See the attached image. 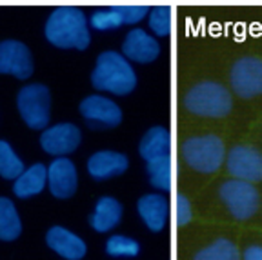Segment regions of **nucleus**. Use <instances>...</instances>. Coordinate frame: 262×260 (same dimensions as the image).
Segmentation results:
<instances>
[{
  "mask_svg": "<svg viewBox=\"0 0 262 260\" xmlns=\"http://www.w3.org/2000/svg\"><path fill=\"white\" fill-rule=\"evenodd\" d=\"M147 26L157 37H168L171 33V8L155 6L147 13Z\"/></svg>",
  "mask_w": 262,
  "mask_h": 260,
  "instance_id": "nucleus-26",
  "label": "nucleus"
},
{
  "mask_svg": "<svg viewBox=\"0 0 262 260\" xmlns=\"http://www.w3.org/2000/svg\"><path fill=\"white\" fill-rule=\"evenodd\" d=\"M46 242L55 253L64 256L66 260H80L88 253L86 242L78 235L62 226H53L46 235Z\"/></svg>",
  "mask_w": 262,
  "mask_h": 260,
  "instance_id": "nucleus-17",
  "label": "nucleus"
},
{
  "mask_svg": "<svg viewBox=\"0 0 262 260\" xmlns=\"http://www.w3.org/2000/svg\"><path fill=\"white\" fill-rule=\"evenodd\" d=\"M137 213L146 228L153 233H160L169 219V204L162 193H147L137 202Z\"/></svg>",
  "mask_w": 262,
  "mask_h": 260,
  "instance_id": "nucleus-16",
  "label": "nucleus"
},
{
  "mask_svg": "<svg viewBox=\"0 0 262 260\" xmlns=\"http://www.w3.org/2000/svg\"><path fill=\"white\" fill-rule=\"evenodd\" d=\"M139 155L144 164L171 157V133L168 127L153 126L142 135L139 144Z\"/></svg>",
  "mask_w": 262,
  "mask_h": 260,
  "instance_id": "nucleus-18",
  "label": "nucleus"
},
{
  "mask_svg": "<svg viewBox=\"0 0 262 260\" xmlns=\"http://www.w3.org/2000/svg\"><path fill=\"white\" fill-rule=\"evenodd\" d=\"M180 155L193 171L211 175L224 164L226 146L217 135H193L182 142Z\"/></svg>",
  "mask_w": 262,
  "mask_h": 260,
  "instance_id": "nucleus-4",
  "label": "nucleus"
},
{
  "mask_svg": "<svg viewBox=\"0 0 262 260\" xmlns=\"http://www.w3.org/2000/svg\"><path fill=\"white\" fill-rule=\"evenodd\" d=\"M146 173H147V180H149V184L155 189L164 193H168L171 189V180H173L171 157H166V159H159L155 162L146 164Z\"/></svg>",
  "mask_w": 262,
  "mask_h": 260,
  "instance_id": "nucleus-23",
  "label": "nucleus"
},
{
  "mask_svg": "<svg viewBox=\"0 0 262 260\" xmlns=\"http://www.w3.org/2000/svg\"><path fill=\"white\" fill-rule=\"evenodd\" d=\"M182 104L189 113L196 117L224 118L233 110V95L221 82L204 80L186 91Z\"/></svg>",
  "mask_w": 262,
  "mask_h": 260,
  "instance_id": "nucleus-3",
  "label": "nucleus"
},
{
  "mask_svg": "<svg viewBox=\"0 0 262 260\" xmlns=\"http://www.w3.org/2000/svg\"><path fill=\"white\" fill-rule=\"evenodd\" d=\"M16 106L24 122L31 129H46L49 124L51 110V93L44 84H29L18 91Z\"/></svg>",
  "mask_w": 262,
  "mask_h": 260,
  "instance_id": "nucleus-6",
  "label": "nucleus"
},
{
  "mask_svg": "<svg viewBox=\"0 0 262 260\" xmlns=\"http://www.w3.org/2000/svg\"><path fill=\"white\" fill-rule=\"evenodd\" d=\"M226 169L231 179L257 184L262 180V151L251 144H235L226 151Z\"/></svg>",
  "mask_w": 262,
  "mask_h": 260,
  "instance_id": "nucleus-7",
  "label": "nucleus"
},
{
  "mask_svg": "<svg viewBox=\"0 0 262 260\" xmlns=\"http://www.w3.org/2000/svg\"><path fill=\"white\" fill-rule=\"evenodd\" d=\"M124 207L115 197H100L90 216L91 228L97 233H107L115 229L122 220Z\"/></svg>",
  "mask_w": 262,
  "mask_h": 260,
  "instance_id": "nucleus-19",
  "label": "nucleus"
},
{
  "mask_svg": "<svg viewBox=\"0 0 262 260\" xmlns=\"http://www.w3.org/2000/svg\"><path fill=\"white\" fill-rule=\"evenodd\" d=\"M122 55L129 62L149 64L160 57V42L142 28H133L126 33L122 42Z\"/></svg>",
  "mask_w": 262,
  "mask_h": 260,
  "instance_id": "nucleus-12",
  "label": "nucleus"
},
{
  "mask_svg": "<svg viewBox=\"0 0 262 260\" xmlns=\"http://www.w3.org/2000/svg\"><path fill=\"white\" fill-rule=\"evenodd\" d=\"M24 173V164L6 140H0V177L16 180Z\"/></svg>",
  "mask_w": 262,
  "mask_h": 260,
  "instance_id": "nucleus-25",
  "label": "nucleus"
},
{
  "mask_svg": "<svg viewBox=\"0 0 262 260\" xmlns=\"http://www.w3.org/2000/svg\"><path fill=\"white\" fill-rule=\"evenodd\" d=\"M106 253L113 258H135L140 253V244L126 235H111L106 240Z\"/></svg>",
  "mask_w": 262,
  "mask_h": 260,
  "instance_id": "nucleus-24",
  "label": "nucleus"
},
{
  "mask_svg": "<svg viewBox=\"0 0 262 260\" xmlns=\"http://www.w3.org/2000/svg\"><path fill=\"white\" fill-rule=\"evenodd\" d=\"M242 260H262V246L260 244H251L241 253Z\"/></svg>",
  "mask_w": 262,
  "mask_h": 260,
  "instance_id": "nucleus-28",
  "label": "nucleus"
},
{
  "mask_svg": "<svg viewBox=\"0 0 262 260\" xmlns=\"http://www.w3.org/2000/svg\"><path fill=\"white\" fill-rule=\"evenodd\" d=\"M137 73L131 62L122 53L107 49L97 57L91 71V84L95 90L124 97L137 88Z\"/></svg>",
  "mask_w": 262,
  "mask_h": 260,
  "instance_id": "nucleus-2",
  "label": "nucleus"
},
{
  "mask_svg": "<svg viewBox=\"0 0 262 260\" xmlns=\"http://www.w3.org/2000/svg\"><path fill=\"white\" fill-rule=\"evenodd\" d=\"M46 184H48V167L44 164H33L15 180L13 191L20 199H29L33 195H38L46 187Z\"/></svg>",
  "mask_w": 262,
  "mask_h": 260,
  "instance_id": "nucleus-20",
  "label": "nucleus"
},
{
  "mask_svg": "<svg viewBox=\"0 0 262 260\" xmlns=\"http://www.w3.org/2000/svg\"><path fill=\"white\" fill-rule=\"evenodd\" d=\"M129 167V159L120 151L102 149L88 159V173L95 180H107L124 175Z\"/></svg>",
  "mask_w": 262,
  "mask_h": 260,
  "instance_id": "nucleus-15",
  "label": "nucleus"
},
{
  "mask_svg": "<svg viewBox=\"0 0 262 260\" xmlns=\"http://www.w3.org/2000/svg\"><path fill=\"white\" fill-rule=\"evenodd\" d=\"M46 38L62 49H86L91 42L90 22L82 9L75 6H60L53 9L46 22Z\"/></svg>",
  "mask_w": 262,
  "mask_h": 260,
  "instance_id": "nucleus-1",
  "label": "nucleus"
},
{
  "mask_svg": "<svg viewBox=\"0 0 262 260\" xmlns=\"http://www.w3.org/2000/svg\"><path fill=\"white\" fill-rule=\"evenodd\" d=\"M82 142V131L75 124L62 122L46 127L40 137V146L46 153L55 157H66L78 149Z\"/></svg>",
  "mask_w": 262,
  "mask_h": 260,
  "instance_id": "nucleus-11",
  "label": "nucleus"
},
{
  "mask_svg": "<svg viewBox=\"0 0 262 260\" xmlns=\"http://www.w3.org/2000/svg\"><path fill=\"white\" fill-rule=\"evenodd\" d=\"M229 85L241 98H255L262 95V58H237L229 69Z\"/></svg>",
  "mask_w": 262,
  "mask_h": 260,
  "instance_id": "nucleus-9",
  "label": "nucleus"
},
{
  "mask_svg": "<svg viewBox=\"0 0 262 260\" xmlns=\"http://www.w3.org/2000/svg\"><path fill=\"white\" fill-rule=\"evenodd\" d=\"M78 186V173L73 160L57 157L48 167V187L57 199H70Z\"/></svg>",
  "mask_w": 262,
  "mask_h": 260,
  "instance_id": "nucleus-14",
  "label": "nucleus"
},
{
  "mask_svg": "<svg viewBox=\"0 0 262 260\" xmlns=\"http://www.w3.org/2000/svg\"><path fill=\"white\" fill-rule=\"evenodd\" d=\"M149 13V8L142 4H119L110 8L97 9L90 16V26L98 31H111L120 26L139 24Z\"/></svg>",
  "mask_w": 262,
  "mask_h": 260,
  "instance_id": "nucleus-10",
  "label": "nucleus"
},
{
  "mask_svg": "<svg viewBox=\"0 0 262 260\" xmlns=\"http://www.w3.org/2000/svg\"><path fill=\"white\" fill-rule=\"evenodd\" d=\"M0 73L15 75L16 78H29L33 73V57L29 48L20 40L0 42Z\"/></svg>",
  "mask_w": 262,
  "mask_h": 260,
  "instance_id": "nucleus-13",
  "label": "nucleus"
},
{
  "mask_svg": "<svg viewBox=\"0 0 262 260\" xmlns=\"http://www.w3.org/2000/svg\"><path fill=\"white\" fill-rule=\"evenodd\" d=\"M219 199L226 206L229 215L237 220H250L260 207V193L255 184L229 179L219 187Z\"/></svg>",
  "mask_w": 262,
  "mask_h": 260,
  "instance_id": "nucleus-5",
  "label": "nucleus"
},
{
  "mask_svg": "<svg viewBox=\"0 0 262 260\" xmlns=\"http://www.w3.org/2000/svg\"><path fill=\"white\" fill-rule=\"evenodd\" d=\"M193 260H242L237 244L229 239H217L206 248L199 249Z\"/></svg>",
  "mask_w": 262,
  "mask_h": 260,
  "instance_id": "nucleus-22",
  "label": "nucleus"
},
{
  "mask_svg": "<svg viewBox=\"0 0 262 260\" xmlns=\"http://www.w3.org/2000/svg\"><path fill=\"white\" fill-rule=\"evenodd\" d=\"M80 115L95 131L113 129L122 122V110L115 100L104 95H88L80 102Z\"/></svg>",
  "mask_w": 262,
  "mask_h": 260,
  "instance_id": "nucleus-8",
  "label": "nucleus"
},
{
  "mask_svg": "<svg viewBox=\"0 0 262 260\" xmlns=\"http://www.w3.org/2000/svg\"><path fill=\"white\" fill-rule=\"evenodd\" d=\"M20 233L22 222L15 204L6 197H0V240H15Z\"/></svg>",
  "mask_w": 262,
  "mask_h": 260,
  "instance_id": "nucleus-21",
  "label": "nucleus"
},
{
  "mask_svg": "<svg viewBox=\"0 0 262 260\" xmlns=\"http://www.w3.org/2000/svg\"><path fill=\"white\" fill-rule=\"evenodd\" d=\"M175 211H177V224L179 226H188L193 220V207L189 197H186L184 193L177 195V204H175Z\"/></svg>",
  "mask_w": 262,
  "mask_h": 260,
  "instance_id": "nucleus-27",
  "label": "nucleus"
}]
</instances>
